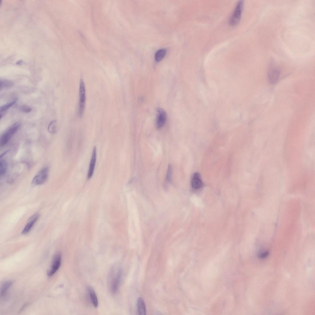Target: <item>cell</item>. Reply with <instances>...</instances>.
Listing matches in <instances>:
<instances>
[{"mask_svg":"<svg viewBox=\"0 0 315 315\" xmlns=\"http://www.w3.org/2000/svg\"><path fill=\"white\" fill-rule=\"evenodd\" d=\"M19 122H16L9 127L2 136L0 141V146H3L6 145L13 136L18 130L20 126Z\"/></svg>","mask_w":315,"mask_h":315,"instance_id":"obj_1","label":"cell"},{"mask_svg":"<svg viewBox=\"0 0 315 315\" xmlns=\"http://www.w3.org/2000/svg\"><path fill=\"white\" fill-rule=\"evenodd\" d=\"M86 101V89L84 82L82 79L80 81L79 88V99L78 107V115L81 117L84 111Z\"/></svg>","mask_w":315,"mask_h":315,"instance_id":"obj_2","label":"cell"},{"mask_svg":"<svg viewBox=\"0 0 315 315\" xmlns=\"http://www.w3.org/2000/svg\"><path fill=\"white\" fill-rule=\"evenodd\" d=\"M243 6V2L240 1L237 3L229 19V24L232 26L237 25L239 22Z\"/></svg>","mask_w":315,"mask_h":315,"instance_id":"obj_3","label":"cell"},{"mask_svg":"<svg viewBox=\"0 0 315 315\" xmlns=\"http://www.w3.org/2000/svg\"><path fill=\"white\" fill-rule=\"evenodd\" d=\"M48 168L46 167L43 168L33 178L31 185L36 186L44 183L48 179Z\"/></svg>","mask_w":315,"mask_h":315,"instance_id":"obj_4","label":"cell"},{"mask_svg":"<svg viewBox=\"0 0 315 315\" xmlns=\"http://www.w3.org/2000/svg\"><path fill=\"white\" fill-rule=\"evenodd\" d=\"M62 255L59 252L56 253L53 257L50 269L47 271L49 277L52 276L59 268L61 263Z\"/></svg>","mask_w":315,"mask_h":315,"instance_id":"obj_5","label":"cell"},{"mask_svg":"<svg viewBox=\"0 0 315 315\" xmlns=\"http://www.w3.org/2000/svg\"><path fill=\"white\" fill-rule=\"evenodd\" d=\"M280 74V71L278 68L271 67L268 74V78L269 82L272 84L276 83L279 78Z\"/></svg>","mask_w":315,"mask_h":315,"instance_id":"obj_6","label":"cell"},{"mask_svg":"<svg viewBox=\"0 0 315 315\" xmlns=\"http://www.w3.org/2000/svg\"><path fill=\"white\" fill-rule=\"evenodd\" d=\"M157 113L156 126L158 128H161L165 122L166 114L165 111L161 108L157 109Z\"/></svg>","mask_w":315,"mask_h":315,"instance_id":"obj_7","label":"cell"},{"mask_svg":"<svg viewBox=\"0 0 315 315\" xmlns=\"http://www.w3.org/2000/svg\"><path fill=\"white\" fill-rule=\"evenodd\" d=\"M39 217V215L38 214H34L30 217L22 232V234L25 235L28 233L38 219Z\"/></svg>","mask_w":315,"mask_h":315,"instance_id":"obj_8","label":"cell"},{"mask_svg":"<svg viewBox=\"0 0 315 315\" xmlns=\"http://www.w3.org/2000/svg\"><path fill=\"white\" fill-rule=\"evenodd\" d=\"M122 271L119 269L112 280L111 289L112 293H115L118 289L122 277Z\"/></svg>","mask_w":315,"mask_h":315,"instance_id":"obj_9","label":"cell"},{"mask_svg":"<svg viewBox=\"0 0 315 315\" xmlns=\"http://www.w3.org/2000/svg\"><path fill=\"white\" fill-rule=\"evenodd\" d=\"M96 149L95 146L93 150L87 174L88 179L90 178L93 174L96 161Z\"/></svg>","mask_w":315,"mask_h":315,"instance_id":"obj_10","label":"cell"},{"mask_svg":"<svg viewBox=\"0 0 315 315\" xmlns=\"http://www.w3.org/2000/svg\"><path fill=\"white\" fill-rule=\"evenodd\" d=\"M191 185L195 189H198L202 187L203 184L200 174L195 173L193 175L191 180Z\"/></svg>","mask_w":315,"mask_h":315,"instance_id":"obj_11","label":"cell"},{"mask_svg":"<svg viewBox=\"0 0 315 315\" xmlns=\"http://www.w3.org/2000/svg\"><path fill=\"white\" fill-rule=\"evenodd\" d=\"M137 307L139 315H145L146 310L145 303L143 299L141 297L138 298L137 302Z\"/></svg>","mask_w":315,"mask_h":315,"instance_id":"obj_12","label":"cell"},{"mask_svg":"<svg viewBox=\"0 0 315 315\" xmlns=\"http://www.w3.org/2000/svg\"><path fill=\"white\" fill-rule=\"evenodd\" d=\"M89 294L93 305L95 307L98 305V301L96 294L94 290L91 287L88 288Z\"/></svg>","mask_w":315,"mask_h":315,"instance_id":"obj_13","label":"cell"},{"mask_svg":"<svg viewBox=\"0 0 315 315\" xmlns=\"http://www.w3.org/2000/svg\"><path fill=\"white\" fill-rule=\"evenodd\" d=\"M16 102V99L1 106L0 108V119L3 117L5 112Z\"/></svg>","mask_w":315,"mask_h":315,"instance_id":"obj_14","label":"cell"},{"mask_svg":"<svg viewBox=\"0 0 315 315\" xmlns=\"http://www.w3.org/2000/svg\"><path fill=\"white\" fill-rule=\"evenodd\" d=\"M12 284L11 281H7L3 282L1 286L0 295L3 296L8 289L10 287Z\"/></svg>","mask_w":315,"mask_h":315,"instance_id":"obj_15","label":"cell"},{"mask_svg":"<svg viewBox=\"0 0 315 315\" xmlns=\"http://www.w3.org/2000/svg\"><path fill=\"white\" fill-rule=\"evenodd\" d=\"M48 130L49 132L52 134L57 133V120H54L51 121L49 124Z\"/></svg>","mask_w":315,"mask_h":315,"instance_id":"obj_16","label":"cell"},{"mask_svg":"<svg viewBox=\"0 0 315 315\" xmlns=\"http://www.w3.org/2000/svg\"><path fill=\"white\" fill-rule=\"evenodd\" d=\"M166 52V49L162 48L158 50L155 54V58L157 61H159L165 56Z\"/></svg>","mask_w":315,"mask_h":315,"instance_id":"obj_17","label":"cell"},{"mask_svg":"<svg viewBox=\"0 0 315 315\" xmlns=\"http://www.w3.org/2000/svg\"><path fill=\"white\" fill-rule=\"evenodd\" d=\"M0 83V90L5 88L12 87L14 85V83L13 81L9 80L4 79L1 80Z\"/></svg>","mask_w":315,"mask_h":315,"instance_id":"obj_18","label":"cell"},{"mask_svg":"<svg viewBox=\"0 0 315 315\" xmlns=\"http://www.w3.org/2000/svg\"><path fill=\"white\" fill-rule=\"evenodd\" d=\"M0 160V175L1 176L4 175L6 172L7 168V164L6 161L5 159Z\"/></svg>","mask_w":315,"mask_h":315,"instance_id":"obj_19","label":"cell"},{"mask_svg":"<svg viewBox=\"0 0 315 315\" xmlns=\"http://www.w3.org/2000/svg\"><path fill=\"white\" fill-rule=\"evenodd\" d=\"M19 109L21 111L25 113H29L32 110V108L26 105L20 106Z\"/></svg>","mask_w":315,"mask_h":315,"instance_id":"obj_20","label":"cell"},{"mask_svg":"<svg viewBox=\"0 0 315 315\" xmlns=\"http://www.w3.org/2000/svg\"><path fill=\"white\" fill-rule=\"evenodd\" d=\"M171 167L169 166L168 167L167 174L166 175V179L168 181H169L170 179L171 174Z\"/></svg>","mask_w":315,"mask_h":315,"instance_id":"obj_21","label":"cell"},{"mask_svg":"<svg viewBox=\"0 0 315 315\" xmlns=\"http://www.w3.org/2000/svg\"><path fill=\"white\" fill-rule=\"evenodd\" d=\"M28 305V303H26L25 304H24L20 309V312H21L22 310L24 309V308H25L26 306L27 305Z\"/></svg>","mask_w":315,"mask_h":315,"instance_id":"obj_22","label":"cell"}]
</instances>
